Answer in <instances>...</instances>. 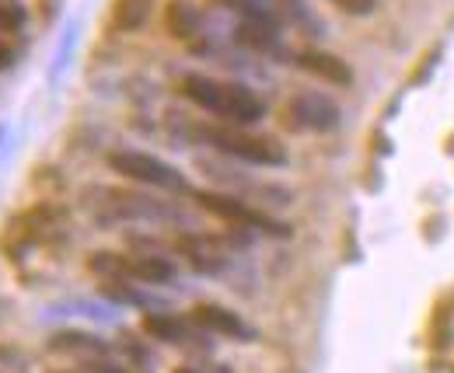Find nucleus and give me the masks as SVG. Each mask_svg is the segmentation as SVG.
I'll return each instance as SVG.
<instances>
[{"label": "nucleus", "mask_w": 454, "mask_h": 373, "mask_svg": "<svg viewBox=\"0 0 454 373\" xmlns=\"http://www.w3.org/2000/svg\"><path fill=\"white\" fill-rule=\"evenodd\" d=\"M182 95L200 105L203 112L224 119L231 126H252L266 115L262 98L245 88V84H234V81H221V77H207V74H189L182 77Z\"/></svg>", "instance_id": "nucleus-1"}, {"label": "nucleus", "mask_w": 454, "mask_h": 373, "mask_svg": "<svg viewBox=\"0 0 454 373\" xmlns=\"http://www.w3.org/2000/svg\"><path fill=\"white\" fill-rule=\"evenodd\" d=\"M196 136L203 144H210L214 151L245 160V164H259V167H284L286 164V151L280 147V140L248 133L245 126H231V122L227 126H203Z\"/></svg>", "instance_id": "nucleus-2"}, {"label": "nucleus", "mask_w": 454, "mask_h": 373, "mask_svg": "<svg viewBox=\"0 0 454 373\" xmlns=\"http://www.w3.org/2000/svg\"><path fill=\"white\" fill-rule=\"evenodd\" d=\"M81 199L98 220H133V216H140V220H171L175 216L171 206L144 196V192H129V189H102L98 185V189H84Z\"/></svg>", "instance_id": "nucleus-3"}, {"label": "nucleus", "mask_w": 454, "mask_h": 373, "mask_svg": "<svg viewBox=\"0 0 454 373\" xmlns=\"http://www.w3.org/2000/svg\"><path fill=\"white\" fill-rule=\"evenodd\" d=\"M109 167L137 185H151L161 192H189V182L182 178L178 167H171L168 160L161 158L140 154V151H115V154H109Z\"/></svg>", "instance_id": "nucleus-4"}, {"label": "nucleus", "mask_w": 454, "mask_h": 373, "mask_svg": "<svg viewBox=\"0 0 454 373\" xmlns=\"http://www.w3.org/2000/svg\"><path fill=\"white\" fill-rule=\"evenodd\" d=\"M192 199L200 203V210L221 216V220H227V223L248 227V230H262V234H277V237H286V234H290L286 223L273 220V216L262 214V210H255L252 203H245V199H238V196H224V192H210V189H203V192H192Z\"/></svg>", "instance_id": "nucleus-5"}, {"label": "nucleus", "mask_w": 454, "mask_h": 373, "mask_svg": "<svg viewBox=\"0 0 454 373\" xmlns=\"http://www.w3.org/2000/svg\"><path fill=\"white\" fill-rule=\"evenodd\" d=\"M286 122L297 129H311V133H329L340 126V105L329 95L318 91H301L286 102Z\"/></svg>", "instance_id": "nucleus-6"}, {"label": "nucleus", "mask_w": 454, "mask_h": 373, "mask_svg": "<svg viewBox=\"0 0 454 373\" xmlns=\"http://www.w3.org/2000/svg\"><path fill=\"white\" fill-rule=\"evenodd\" d=\"M189 321L200 324L203 331H214V335H224V338H241V342H248V338L255 335L252 324H245L241 315H234L231 307H221V304H196V307L189 311Z\"/></svg>", "instance_id": "nucleus-7"}, {"label": "nucleus", "mask_w": 454, "mask_h": 373, "mask_svg": "<svg viewBox=\"0 0 454 373\" xmlns=\"http://www.w3.org/2000/svg\"><path fill=\"white\" fill-rule=\"evenodd\" d=\"M175 252L182 259H189V266L200 268V272H217L227 262L224 241L207 237V234H182V237H175Z\"/></svg>", "instance_id": "nucleus-8"}, {"label": "nucleus", "mask_w": 454, "mask_h": 373, "mask_svg": "<svg viewBox=\"0 0 454 373\" xmlns=\"http://www.w3.org/2000/svg\"><path fill=\"white\" fill-rule=\"evenodd\" d=\"M297 66L308 70V74H315L325 84H336V88H349L353 84L349 63L336 53H325V50H304V53H297Z\"/></svg>", "instance_id": "nucleus-9"}, {"label": "nucleus", "mask_w": 454, "mask_h": 373, "mask_svg": "<svg viewBox=\"0 0 454 373\" xmlns=\"http://www.w3.org/2000/svg\"><path fill=\"white\" fill-rule=\"evenodd\" d=\"M119 279H140V283H171L175 266L161 255H119Z\"/></svg>", "instance_id": "nucleus-10"}, {"label": "nucleus", "mask_w": 454, "mask_h": 373, "mask_svg": "<svg viewBox=\"0 0 454 373\" xmlns=\"http://www.w3.org/2000/svg\"><path fill=\"white\" fill-rule=\"evenodd\" d=\"M200 25H203V18L189 0H171L165 7V28L171 39H192V35H200Z\"/></svg>", "instance_id": "nucleus-11"}, {"label": "nucleus", "mask_w": 454, "mask_h": 373, "mask_svg": "<svg viewBox=\"0 0 454 373\" xmlns=\"http://www.w3.org/2000/svg\"><path fill=\"white\" fill-rule=\"evenodd\" d=\"M50 349L53 353H70V356H106L109 346L95 335H84V331H59L50 338Z\"/></svg>", "instance_id": "nucleus-12"}, {"label": "nucleus", "mask_w": 454, "mask_h": 373, "mask_svg": "<svg viewBox=\"0 0 454 373\" xmlns=\"http://www.w3.org/2000/svg\"><path fill=\"white\" fill-rule=\"evenodd\" d=\"M140 328H144L151 338H158V342H171V346H178V342H185V338H189V324H185V321H178V318H171V315H144Z\"/></svg>", "instance_id": "nucleus-13"}, {"label": "nucleus", "mask_w": 454, "mask_h": 373, "mask_svg": "<svg viewBox=\"0 0 454 373\" xmlns=\"http://www.w3.org/2000/svg\"><path fill=\"white\" fill-rule=\"evenodd\" d=\"M154 0H115L113 4V25L119 32H137L151 18Z\"/></svg>", "instance_id": "nucleus-14"}, {"label": "nucleus", "mask_w": 454, "mask_h": 373, "mask_svg": "<svg viewBox=\"0 0 454 373\" xmlns=\"http://www.w3.org/2000/svg\"><path fill=\"white\" fill-rule=\"evenodd\" d=\"M25 25L21 0H0V32H18Z\"/></svg>", "instance_id": "nucleus-15"}, {"label": "nucleus", "mask_w": 454, "mask_h": 373, "mask_svg": "<svg viewBox=\"0 0 454 373\" xmlns=\"http://www.w3.org/2000/svg\"><path fill=\"white\" fill-rule=\"evenodd\" d=\"M329 4H336L342 14H353V18H364V14L378 11V0H329Z\"/></svg>", "instance_id": "nucleus-16"}, {"label": "nucleus", "mask_w": 454, "mask_h": 373, "mask_svg": "<svg viewBox=\"0 0 454 373\" xmlns=\"http://www.w3.org/2000/svg\"><path fill=\"white\" fill-rule=\"evenodd\" d=\"M7 66H11V50L0 43V70H7Z\"/></svg>", "instance_id": "nucleus-17"}, {"label": "nucleus", "mask_w": 454, "mask_h": 373, "mask_svg": "<svg viewBox=\"0 0 454 373\" xmlns=\"http://www.w3.org/2000/svg\"><path fill=\"white\" fill-rule=\"evenodd\" d=\"M175 373H196V370H189V367H178Z\"/></svg>", "instance_id": "nucleus-18"}]
</instances>
